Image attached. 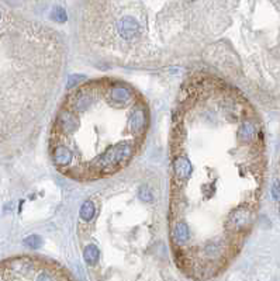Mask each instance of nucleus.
Instances as JSON below:
<instances>
[{"label": "nucleus", "instance_id": "obj_1", "mask_svg": "<svg viewBox=\"0 0 280 281\" xmlns=\"http://www.w3.org/2000/svg\"><path fill=\"white\" fill-rule=\"evenodd\" d=\"M259 130L235 89L214 74L183 83L169 135L168 228L177 268L213 280L255 218Z\"/></svg>", "mask_w": 280, "mask_h": 281}, {"label": "nucleus", "instance_id": "obj_2", "mask_svg": "<svg viewBox=\"0 0 280 281\" xmlns=\"http://www.w3.org/2000/svg\"><path fill=\"white\" fill-rule=\"evenodd\" d=\"M149 126V106L133 84L114 78L85 82L68 92L52 120V164L76 182L110 178L137 158Z\"/></svg>", "mask_w": 280, "mask_h": 281}, {"label": "nucleus", "instance_id": "obj_3", "mask_svg": "<svg viewBox=\"0 0 280 281\" xmlns=\"http://www.w3.org/2000/svg\"><path fill=\"white\" fill-rule=\"evenodd\" d=\"M0 281H75L64 266L38 256H17L0 263Z\"/></svg>", "mask_w": 280, "mask_h": 281}]
</instances>
